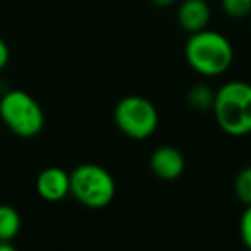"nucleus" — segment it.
<instances>
[{"mask_svg": "<svg viewBox=\"0 0 251 251\" xmlns=\"http://www.w3.org/2000/svg\"><path fill=\"white\" fill-rule=\"evenodd\" d=\"M213 115L219 127L229 136H246L251 133V84L229 81L215 91Z\"/></svg>", "mask_w": 251, "mask_h": 251, "instance_id": "f257e3e1", "label": "nucleus"}, {"mask_svg": "<svg viewBox=\"0 0 251 251\" xmlns=\"http://www.w3.org/2000/svg\"><path fill=\"white\" fill-rule=\"evenodd\" d=\"M71 195L77 203L91 210L105 208L115 196L112 174L98 164H81L71 172Z\"/></svg>", "mask_w": 251, "mask_h": 251, "instance_id": "20e7f679", "label": "nucleus"}, {"mask_svg": "<svg viewBox=\"0 0 251 251\" xmlns=\"http://www.w3.org/2000/svg\"><path fill=\"white\" fill-rule=\"evenodd\" d=\"M186 167L184 155L174 147H158L150 155V169L162 181H174L181 177Z\"/></svg>", "mask_w": 251, "mask_h": 251, "instance_id": "0eeeda50", "label": "nucleus"}, {"mask_svg": "<svg viewBox=\"0 0 251 251\" xmlns=\"http://www.w3.org/2000/svg\"><path fill=\"white\" fill-rule=\"evenodd\" d=\"M184 53L189 67L206 77L220 76L234 60V49L229 40L210 29L189 35Z\"/></svg>", "mask_w": 251, "mask_h": 251, "instance_id": "f03ea898", "label": "nucleus"}, {"mask_svg": "<svg viewBox=\"0 0 251 251\" xmlns=\"http://www.w3.org/2000/svg\"><path fill=\"white\" fill-rule=\"evenodd\" d=\"M36 193L50 203L62 201L71 195V176L62 167H47L36 177Z\"/></svg>", "mask_w": 251, "mask_h": 251, "instance_id": "423d86ee", "label": "nucleus"}, {"mask_svg": "<svg viewBox=\"0 0 251 251\" xmlns=\"http://www.w3.org/2000/svg\"><path fill=\"white\" fill-rule=\"evenodd\" d=\"M234 193L244 205H251V165L241 169L234 179Z\"/></svg>", "mask_w": 251, "mask_h": 251, "instance_id": "9b49d317", "label": "nucleus"}, {"mask_svg": "<svg viewBox=\"0 0 251 251\" xmlns=\"http://www.w3.org/2000/svg\"><path fill=\"white\" fill-rule=\"evenodd\" d=\"M151 4L157 5V7H169V5L176 4L177 0H150Z\"/></svg>", "mask_w": 251, "mask_h": 251, "instance_id": "2eb2a0df", "label": "nucleus"}, {"mask_svg": "<svg viewBox=\"0 0 251 251\" xmlns=\"http://www.w3.org/2000/svg\"><path fill=\"white\" fill-rule=\"evenodd\" d=\"M21 230V215L11 205H0V241H11L18 237Z\"/></svg>", "mask_w": 251, "mask_h": 251, "instance_id": "1a4fd4ad", "label": "nucleus"}, {"mask_svg": "<svg viewBox=\"0 0 251 251\" xmlns=\"http://www.w3.org/2000/svg\"><path fill=\"white\" fill-rule=\"evenodd\" d=\"M212 11L206 0H184L177 9V23L189 35L208 28Z\"/></svg>", "mask_w": 251, "mask_h": 251, "instance_id": "6e6552de", "label": "nucleus"}, {"mask_svg": "<svg viewBox=\"0 0 251 251\" xmlns=\"http://www.w3.org/2000/svg\"><path fill=\"white\" fill-rule=\"evenodd\" d=\"M114 122L117 129L131 140H147L158 127V112L148 98L129 95L115 105Z\"/></svg>", "mask_w": 251, "mask_h": 251, "instance_id": "39448f33", "label": "nucleus"}, {"mask_svg": "<svg viewBox=\"0 0 251 251\" xmlns=\"http://www.w3.org/2000/svg\"><path fill=\"white\" fill-rule=\"evenodd\" d=\"M0 121L16 136L33 138L42 133L45 114L42 105L29 93L11 90L0 98Z\"/></svg>", "mask_w": 251, "mask_h": 251, "instance_id": "7ed1b4c3", "label": "nucleus"}, {"mask_svg": "<svg viewBox=\"0 0 251 251\" xmlns=\"http://www.w3.org/2000/svg\"><path fill=\"white\" fill-rule=\"evenodd\" d=\"M9 59H11V52H9V47L4 40L0 38V71L4 69L9 64Z\"/></svg>", "mask_w": 251, "mask_h": 251, "instance_id": "4468645a", "label": "nucleus"}, {"mask_svg": "<svg viewBox=\"0 0 251 251\" xmlns=\"http://www.w3.org/2000/svg\"><path fill=\"white\" fill-rule=\"evenodd\" d=\"M239 234L243 239L244 246L251 251V205H246V210L241 215L239 222Z\"/></svg>", "mask_w": 251, "mask_h": 251, "instance_id": "ddd939ff", "label": "nucleus"}, {"mask_svg": "<svg viewBox=\"0 0 251 251\" xmlns=\"http://www.w3.org/2000/svg\"><path fill=\"white\" fill-rule=\"evenodd\" d=\"M16 246L11 241H0V251H14Z\"/></svg>", "mask_w": 251, "mask_h": 251, "instance_id": "dca6fc26", "label": "nucleus"}, {"mask_svg": "<svg viewBox=\"0 0 251 251\" xmlns=\"http://www.w3.org/2000/svg\"><path fill=\"white\" fill-rule=\"evenodd\" d=\"M220 5L232 19H244L251 14V0H220Z\"/></svg>", "mask_w": 251, "mask_h": 251, "instance_id": "f8f14e48", "label": "nucleus"}, {"mask_svg": "<svg viewBox=\"0 0 251 251\" xmlns=\"http://www.w3.org/2000/svg\"><path fill=\"white\" fill-rule=\"evenodd\" d=\"M215 100V91L210 90L206 84H196L189 90L188 93V103L196 110H206L213 107Z\"/></svg>", "mask_w": 251, "mask_h": 251, "instance_id": "9d476101", "label": "nucleus"}]
</instances>
